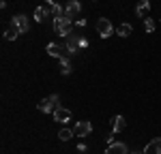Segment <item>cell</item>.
<instances>
[{
    "mask_svg": "<svg viewBox=\"0 0 161 154\" xmlns=\"http://www.w3.org/2000/svg\"><path fill=\"white\" fill-rule=\"evenodd\" d=\"M73 133L77 135V137H86V135H90L92 133V124L88 122V120H84V122H77L73 126Z\"/></svg>",
    "mask_w": 161,
    "mask_h": 154,
    "instance_id": "cell-6",
    "label": "cell"
},
{
    "mask_svg": "<svg viewBox=\"0 0 161 154\" xmlns=\"http://www.w3.org/2000/svg\"><path fill=\"white\" fill-rule=\"evenodd\" d=\"M11 24L24 34V32H28L30 30V22H28V17L26 15H13V19H11Z\"/></svg>",
    "mask_w": 161,
    "mask_h": 154,
    "instance_id": "cell-5",
    "label": "cell"
},
{
    "mask_svg": "<svg viewBox=\"0 0 161 154\" xmlns=\"http://www.w3.org/2000/svg\"><path fill=\"white\" fill-rule=\"evenodd\" d=\"M131 30H133V26L125 22V24H120L118 28H116V34H118V37H129V34H131Z\"/></svg>",
    "mask_w": 161,
    "mask_h": 154,
    "instance_id": "cell-15",
    "label": "cell"
},
{
    "mask_svg": "<svg viewBox=\"0 0 161 154\" xmlns=\"http://www.w3.org/2000/svg\"><path fill=\"white\" fill-rule=\"evenodd\" d=\"M60 71H62V75H69V73L73 71V66H71V62H69V58H62V60H60Z\"/></svg>",
    "mask_w": 161,
    "mask_h": 154,
    "instance_id": "cell-17",
    "label": "cell"
},
{
    "mask_svg": "<svg viewBox=\"0 0 161 154\" xmlns=\"http://www.w3.org/2000/svg\"><path fill=\"white\" fill-rule=\"evenodd\" d=\"M58 105H60V103H58V94H50L47 99L39 101L37 109H39V111H43V114H47V111H52V114H54V109H56Z\"/></svg>",
    "mask_w": 161,
    "mask_h": 154,
    "instance_id": "cell-3",
    "label": "cell"
},
{
    "mask_svg": "<svg viewBox=\"0 0 161 154\" xmlns=\"http://www.w3.org/2000/svg\"><path fill=\"white\" fill-rule=\"evenodd\" d=\"M77 152H80V154L86 152V143H77Z\"/></svg>",
    "mask_w": 161,
    "mask_h": 154,
    "instance_id": "cell-22",
    "label": "cell"
},
{
    "mask_svg": "<svg viewBox=\"0 0 161 154\" xmlns=\"http://www.w3.org/2000/svg\"><path fill=\"white\" fill-rule=\"evenodd\" d=\"M17 34H22V32H19V30H17L13 24L4 30V38H7V41H15V38H17Z\"/></svg>",
    "mask_w": 161,
    "mask_h": 154,
    "instance_id": "cell-16",
    "label": "cell"
},
{
    "mask_svg": "<svg viewBox=\"0 0 161 154\" xmlns=\"http://www.w3.org/2000/svg\"><path fill=\"white\" fill-rule=\"evenodd\" d=\"M80 47H82V49H86V47H88V41H86V38H82V41H80Z\"/></svg>",
    "mask_w": 161,
    "mask_h": 154,
    "instance_id": "cell-23",
    "label": "cell"
},
{
    "mask_svg": "<svg viewBox=\"0 0 161 154\" xmlns=\"http://www.w3.org/2000/svg\"><path fill=\"white\" fill-rule=\"evenodd\" d=\"M144 154H161V137L150 139V143L144 148Z\"/></svg>",
    "mask_w": 161,
    "mask_h": 154,
    "instance_id": "cell-10",
    "label": "cell"
},
{
    "mask_svg": "<svg viewBox=\"0 0 161 154\" xmlns=\"http://www.w3.org/2000/svg\"><path fill=\"white\" fill-rule=\"evenodd\" d=\"M97 32H99V37H103V38H108V37L114 34V26L110 24L108 17H101L99 22H97Z\"/></svg>",
    "mask_w": 161,
    "mask_h": 154,
    "instance_id": "cell-4",
    "label": "cell"
},
{
    "mask_svg": "<svg viewBox=\"0 0 161 154\" xmlns=\"http://www.w3.org/2000/svg\"><path fill=\"white\" fill-rule=\"evenodd\" d=\"M47 54L54 56V58H58V60L71 56V51H69V47H67V43H47Z\"/></svg>",
    "mask_w": 161,
    "mask_h": 154,
    "instance_id": "cell-1",
    "label": "cell"
},
{
    "mask_svg": "<svg viewBox=\"0 0 161 154\" xmlns=\"http://www.w3.org/2000/svg\"><path fill=\"white\" fill-rule=\"evenodd\" d=\"M69 118H71V111H69L67 107L58 105V107L54 109V120H56V122H69Z\"/></svg>",
    "mask_w": 161,
    "mask_h": 154,
    "instance_id": "cell-8",
    "label": "cell"
},
{
    "mask_svg": "<svg viewBox=\"0 0 161 154\" xmlns=\"http://www.w3.org/2000/svg\"><path fill=\"white\" fill-rule=\"evenodd\" d=\"M105 154H129V148H127V143L116 141V143H110V146H108Z\"/></svg>",
    "mask_w": 161,
    "mask_h": 154,
    "instance_id": "cell-9",
    "label": "cell"
},
{
    "mask_svg": "<svg viewBox=\"0 0 161 154\" xmlns=\"http://www.w3.org/2000/svg\"><path fill=\"white\" fill-rule=\"evenodd\" d=\"M133 154H140V152H133Z\"/></svg>",
    "mask_w": 161,
    "mask_h": 154,
    "instance_id": "cell-25",
    "label": "cell"
},
{
    "mask_svg": "<svg viewBox=\"0 0 161 154\" xmlns=\"http://www.w3.org/2000/svg\"><path fill=\"white\" fill-rule=\"evenodd\" d=\"M50 13H52V7L50 9H47V4H45V7H39V9H35V19H37V22H45Z\"/></svg>",
    "mask_w": 161,
    "mask_h": 154,
    "instance_id": "cell-13",
    "label": "cell"
},
{
    "mask_svg": "<svg viewBox=\"0 0 161 154\" xmlns=\"http://www.w3.org/2000/svg\"><path fill=\"white\" fill-rule=\"evenodd\" d=\"M75 133H73V128H60V133H58V137H60L62 141H67V139H71Z\"/></svg>",
    "mask_w": 161,
    "mask_h": 154,
    "instance_id": "cell-18",
    "label": "cell"
},
{
    "mask_svg": "<svg viewBox=\"0 0 161 154\" xmlns=\"http://www.w3.org/2000/svg\"><path fill=\"white\" fill-rule=\"evenodd\" d=\"M80 41H82V38H80V37H75L73 32H71V34L67 37V47H69V51H71V54H75V51H80V49H82V47H80Z\"/></svg>",
    "mask_w": 161,
    "mask_h": 154,
    "instance_id": "cell-11",
    "label": "cell"
},
{
    "mask_svg": "<svg viewBox=\"0 0 161 154\" xmlns=\"http://www.w3.org/2000/svg\"><path fill=\"white\" fill-rule=\"evenodd\" d=\"M54 30H56V34H60V37H69L71 30H73V24H71L69 17H58V19H54Z\"/></svg>",
    "mask_w": 161,
    "mask_h": 154,
    "instance_id": "cell-2",
    "label": "cell"
},
{
    "mask_svg": "<svg viewBox=\"0 0 161 154\" xmlns=\"http://www.w3.org/2000/svg\"><path fill=\"white\" fill-rule=\"evenodd\" d=\"M75 26H77V28H86V19H84V17H82V19H77Z\"/></svg>",
    "mask_w": 161,
    "mask_h": 154,
    "instance_id": "cell-21",
    "label": "cell"
},
{
    "mask_svg": "<svg viewBox=\"0 0 161 154\" xmlns=\"http://www.w3.org/2000/svg\"><path fill=\"white\" fill-rule=\"evenodd\" d=\"M144 30H146V32H153V30H155V22H153V19H150V17H146V19H144Z\"/></svg>",
    "mask_w": 161,
    "mask_h": 154,
    "instance_id": "cell-20",
    "label": "cell"
},
{
    "mask_svg": "<svg viewBox=\"0 0 161 154\" xmlns=\"http://www.w3.org/2000/svg\"><path fill=\"white\" fill-rule=\"evenodd\" d=\"M125 128H127V120H125L123 116H114V118H112V131H114V133H120Z\"/></svg>",
    "mask_w": 161,
    "mask_h": 154,
    "instance_id": "cell-12",
    "label": "cell"
},
{
    "mask_svg": "<svg viewBox=\"0 0 161 154\" xmlns=\"http://www.w3.org/2000/svg\"><path fill=\"white\" fill-rule=\"evenodd\" d=\"M52 15H54L56 19H58V17H64V7H62V4H54V7H52Z\"/></svg>",
    "mask_w": 161,
    "mask_h": 154,
    "instance_id": "cell-19",
    "label": "cell"
},
{
    "mask_svg": "<svg viewBox=\"0 0 161 154\" xmlns=\"http://www.w3.org/2000/svg\"><path fill=\"white\" fill-rule=\"evenodd\" d=\"M148 9H150V0H142V2L136 7V15H137V17H144V19H146V13H148Z\"/></svg>",
    "mask_w": 161,
    "mask_h": 154,
    "instance_id": "cell-14",
    "label": "cell"
},
{
    "mask_svg": "<svg viewBox=\"0 0 161 154\" xmlns=\"http://www.w3.org/2000/svg\"><path fill=\"white\" fill-rule=\"evenodd\" d=\"M45 2H47V4H50V7H54V4H56V2H54V0H45Z\"/></svg>",
    "mask_w": 161,
    "mask_h": 154,
    "instance_id": "cell-24",
    "label": "cell"
},
{
    "mask_svg": "<svg viewBox=\"0 0 161 154\" xmlns=\"http://www.w3.org/2000/svg\"><path fill=\"white\" fill-rule=\"evenodd\" d=\"M80 9H82V4H80L77 0H71V2H67V4H64V17L73 19L75 15L80 13Z\"/></svg>",
    "mask_w": 161,
    "mask_h": 154,
    "instance_id": "cell-7",
    "label": "cell"
}]
</instances>
